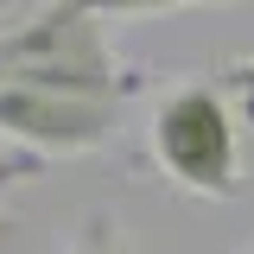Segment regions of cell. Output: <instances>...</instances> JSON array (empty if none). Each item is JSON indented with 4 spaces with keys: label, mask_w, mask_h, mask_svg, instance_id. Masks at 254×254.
<instances>
[{
    "label": "cell",
    "mask_w": 254,
    "mask_h": 254,
    "mask_svg": "<svg viewBox=\"0 0 254 254\" xmlns=\"http://www.w3.org/2000/svg\"><path fill=\"white\" fill-rule=\"evenodd\" d=\"M0 83H26V89H64V95H95V102H127V76L108 32L95 13H76L70 0H45L19 13L13 26H0Z\"/></svg>",
    "instance_id": "cell-1"
},
{
    "label": "cell",
    "mask_w": 254,
    "mask_h": 254,
    "mask_svg": "<svg viewBox=\"0 0 254 254\" xmlns=\"http://www.w3.org/2000/svg\"><path fill=\"white\" fill-rule=\"evenodd\" d=\"M146 153L185 197L229 203L242 190V140H235L229 95L216 83H178V89L159 95L153 127H146Z\"/></svg>",
    "instance_id": "cell-2"
},
{
    "label": "cell",
    "mask_w": 254,
    "mask_h": 254,
    "mask_svg": "<svg viewBox=\"0 0 254 254\" xmlns=\"http://www.w3.org/2000/svg\"><path fill=\"white\" fill-rule=\"evenodd\" d=\"M115 108L121 102L0 83V140H13V146H26L38 159H83L115 140Z\"/></svg>",
    "instance_id": "cell-3"
},
{
    "label": "cell",
    "mask_w": 254,
    "mask_h": 254,
    "mask_svg": "<svg viewBox=\"0 0 254 254\" xmlns=\"http://www.w3.org/2000/svg\"><path fill=\"white\" fill-rule=\"evenodd\" d=\"M95 19H146V13H185V6H229V0H70Z\"/></svg>",
    "instance_id": "cell-4"
},
{
    "label": "cell",
    "mask_w": 254,
    "mask_h": 254,
    "mask_svg": "<svg viewBox=\"0 0 254 254\" xmlns=\"http://www.w3.org/2000/svg\"><path fill=\"white\" fill-rule=\"evenodd\" d=\"M70 254H133V248H121V235H115V216L102 210V216H89V222H83V242H76Z\"/></svg>",
    "instance_id": "cell-5"
},
{
    "label": "cell",
    "mask_w": 254,
    "mask_h": 254,
    "mask_svg": "<svg viewBox=\"0 0 254 254\" xmlns=\"http://www.w3.org/2000/svg\"><path fill=\"white\" fill-rule=\"evenodd\" d=\"M6 178H13V172H0V190H6Z\"/></svg>",
    "instance_id": "cell-6"
},
{
    "label": "cell",
    "mask_w": 254,
    "mask_h": 254,
    "mask_svg": "<svg viewBox=\"0 0 254 254\" xmlns=\"http://www.w3.org/2000/svg\"><path fill=\"white\" fill-rule=\"evenodd\" d=\"M248 254H254V248H248Z\"/></svg>",
    "instance_id": "cell-7"
}]
</instances>
